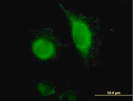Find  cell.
Returning <instances> with one entry per match:
<instances>
[{"mask_svg": "<svg viewBox=\"0 0 133 101\" xmlns=\"http://www.w3.org/2000/svg\"><path fill=\"white\" fill-rule=\"evenodd\" d=\"M61 45L52 31L46 29L38 32L35 36L31 49L33 55L38 60L46 62L56 59Z\"/></svg>", "mask_w": 133, "mask_h": 101, "instance_id": "6da1fadb", "label": "cell"}, {"mask_svg": "<svg viewBox=\"0 0 133 101\" xmlns=\"http://www.w3.org/2000/svg\"><path fill=\"white\" fill-rule=\"evenodd\" d=\"M39 94L44 98H47L56 94V91L52 84L48 81H42L39 82L36 87Z\"/></svg>", "mask_w": 133, "mask_h": 101, "instance_id": "7a4b0ae2", "label": "cell"}]
</instances>
